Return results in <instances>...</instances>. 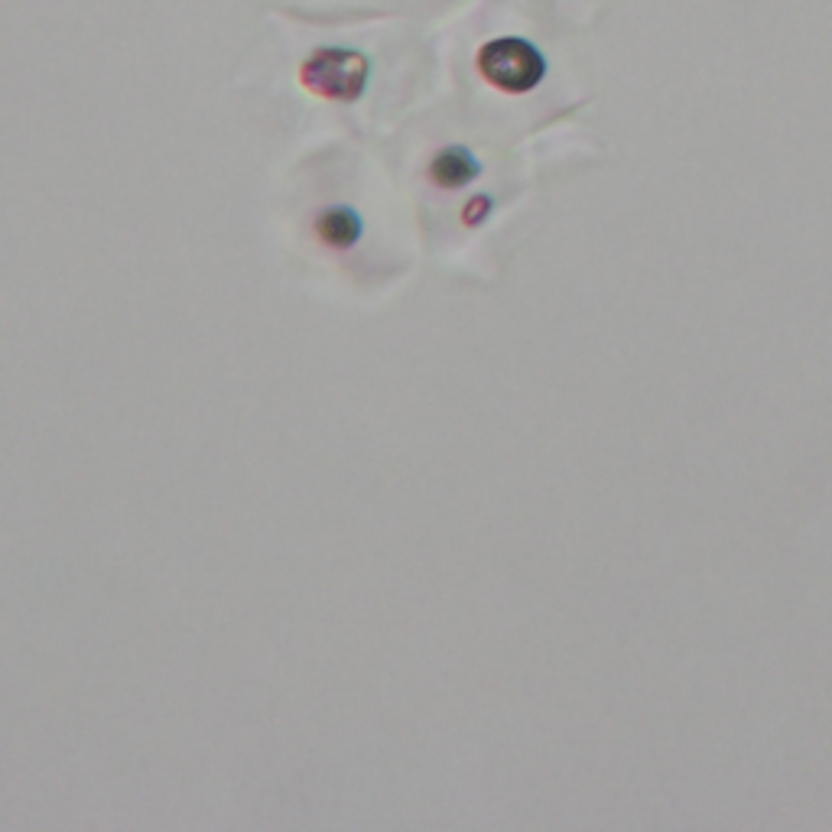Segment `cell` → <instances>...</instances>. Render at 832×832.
<instances>
[{
    "instance_id": "7a4b0ae2",
    "label": "cell",
    "mask_w": 832,
    "mask_h": 832,
    "mask_svg": "<svg viewBox=\"0 0 832 832\" xmlns=\"http://www.w3.org/2000/svg\"><path fill=\"white\" fill-rule=\"evenodd\" d=\"M472 173H475V163L468 160L465 153H442L433 163V176L439 182H446V186H459V182H465Z\"/></svg>"
},
{
    "instance_id": "6da1fadb",
    "label": "cell",
    "mask_w": 832,
    "mask_h": 832,
    "mask_svg": "<svg viewBox=\"0 0 832 832\" xmlns=\"http://www.w3.org/2000/svg\"><path fill=\"white\" fill-rule=\"evenodd\" d=\"M319 231L332 247H348L361 234V221L355 212H348V208H332L329 215L319 218Z\"/></svg>"
}]
</instances>
